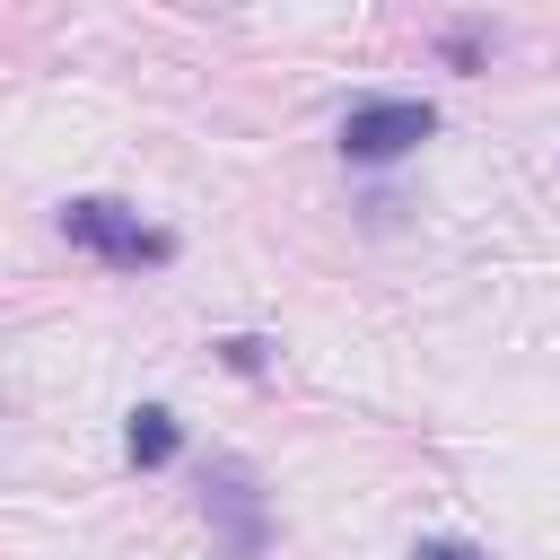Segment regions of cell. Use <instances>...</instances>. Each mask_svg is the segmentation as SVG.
<instances>
[{"label": "cell", "mask_w": 560, "mask_h": 560, "mask_svg": "<svg viewBox=\"0 0 560 560\" xmlns=\"http://www.w3.org/2000/svg\"><path fill=\"white\" fill-rule=\"evenodd\" d=\"M122 455H131V472L175 464V455H184V420H175L166 402H140V411H131V429H122Z\"/></svg>", "instance_id": "4"}, {"label": "cell", "mask_w": 560, "mask_h": 560, "mask_svg": "<svg viewBox=\"0 0 560 560\" xmlns=\"http://www.w3.org/2000/svg\"><path fill=\"white\" fill-rule=\"evenodd\" d=\"M219 359H228L236 376H262V368H271V341H262V332H228V341H219Z\"/></svg>", "instance_id": "5"}, {"label": "cell", "mask_w": 560, "mask_h": 560, "mask_svg": "<svg viewBox=\"0 0 560 560\" xmlns=\"http://www.w3.org/2000/svg\"><path fill=\"white\" fill-rule=\"evenodd\" d=\"M411 560H490V551H472V542H455V534H429V542H411Z\"/></svg>", "instance_id": "6"}, {"label": "cell", "mask_w": 560, "mask_h": 560, "mask_svg": "<svg viewBox=\"0 0 560 560\" xmlns=\"http://www.w3.org/2000/svg\"><path fill=\"white\" fill-rule=\"evenodd\" d=\"M61 236L88 245V254L114 262V271H158V262H175V236L149 228L140 210H122V201H70V210H61Z\"/></svg>", "instance_id": "2"}, {"label": "cell", "mask_w": 560, "mask_h": 560, "mask_svg": "<svg viewBox=\"0 0 560 560\" xmlns=\"http://www.w3.org/2000/svg\"><path fill=\"white\" fill-rule=\"evenodd\" d=\"M201 516H210V551L219 560H262L271 551V499H262V481H254L245 455H210Z\"/></svg>", "instance_id": "1"}, {"label": "cell", "mask_w": 560, "mask_h": 560, "mask_svg": "<svg viewBox=\"0 0 560 560\" xmlns=\"http://www.w3.org/2000/svg\"><path fill=\"white\" fill-rule=\"evenodd\" d=\"M429 131H438V105H429V96H359V105L341 114V158H350V166H394V158H411Z\"/></svg>", "instance_id": "3"}, {"label": "cell", "mask_w": 560, "mask_h": 560, "mask_svg": "<svg viewBox=\"0 0 560 560\" xmlns=\"http://www.w3.org/2000/svg\"><path fill=\"white\" fill-rule=\"evenodd\" d=\"M446 61L472 70V61H481V26H455V35H446Z\"/></svg>", "instance_id": "7"}]
</instances>
